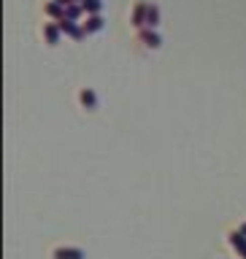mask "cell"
<instances>
[{"mask_svg": "<svg viewBox=\"0 0 246 259\" xmlns=\"http://www.w3.org/2000/svg\"><path fill=\"white\" fill-rule=\"evenodd\" d=\"M57 24H60V32H62V35H68V38H73V40H81V38L87 35L84 27H81L79 22H73V19H60Z\"/></svg>", "mask_w": 246, "mask_h": 259, "instance_id": "obj_1", "label": "cell"}, {"mask_svg": "<svg viewBox=\"0 0 246 259\" xmlns=\"http://www.w3.org/2000/svg\"><path fill=\"white\" fill-rule=\"evenodd\" d=\"M146 14H149V3H146V0H138L133 14H130V24L138 27V30H144L146 27Z\"/></svg>", "mask_w": 246, "mask_h": 259, "instance_id": "obj_2", "label": "cell"}, {"mask_svg": "<svg viewBox=\"0 0 246 259\" xmlns=\"http://www.w3.org/2000/svg\"><path fill=\"white\" fill-rule=\"evenodd\" d=\"M79 103H81V108L84 111H97V95H95V89L92 87H84L79 92Z\"/></svg>", "mask_w": 246, "mask_h": 259, "instance_id": "obj_3", "label": "cell"}, {"mask_svg": "<svg viewBox=\"0 0 246 259\" xmlns=\"http://www.w3.org/2000/svg\"><path fill=\"white\" fill-rule=\"evenodd\" d=\"M138 40L146 46V49H160L162 46V38L157 30H138Z\"/></svg>", "mask_w": 246, "mask_h": 259, "instance_id": "obj_4", "label": "cell"}, {"mask_svg": "<svg viewBox=\"0 0 246 259\" xmlns=\"http://www.w3.org/2000/svg\"><path fill=\"white\" fill-rule=\"evenodd\" d=\"M52 259H84V251L73 246H60L52 251Z\"/></svg>", "mask_w": 246, "mask_h": 259, "instance_id": "obj_5", "label": "cell"}, {"mask_svg": "<svg viewBox=\"0 0 246 259\" xmlns=\"http://www.w3.org/2000/svg\"><path fill=\"white\" fill-rule=\"evenodd\" d=\"M60 24L57 22H44V38H46V44L49 46H54V44H60Z\"/></svg>", "mask_w": 246, "mask_h": 259, "instance_id": "obj_6", "label": "cell"}, {"mask_svg": "<svg viewBox=\"0 0 246 259\" xmlns=\"http://www.w3.org/2000/svg\"><path fill=\"white\" fill-rule=\"evenodd\" d=\"M44 14H46L52 22H60V19H65V8H62L60 3H54V0H49V3L44 6Z\"/></svg>", "mask_w": 246, "mask_h": 259, "instance_id": "obj_7", "label": "cell"}, {"mask_svg": "<svg viewBox=\"0 0 246 259\" xmlns=\"http://www.w3.org/2000/svg\"><path fill=\"white\" fill-rule=\"evenodd\" d=\"M81 27H84L87 35H89V32H100V30H103V16H100V14L87 16V22H81Z\"/></svg>", "mask_w": 246, "mask_h": 259, "instance_id": "obj_8", "label": "cell"}, {"mask_svg": "<svg viewBox=\"0 0 246 259\" xmlns=\"http://www.w3.org/2000/svg\"><path fill=\"white\" fill-rule=\"evenodd\" d=\"M157 24H160V6L149 3V14H146V27L144 30H157Z\"/></svg>", "mask_w": 246, "mask_h": 259, "instance_id": "obj_9", "label": "cell"}, {"mask_svg": "<svg viewBox=\"0 0 246 259\" xmlns=\"http://www.w3.org/2000/svg\"><path fill=\"white\" fill-rule=\"evenodd\" d=\"M230 246L246 259V235H241V232H230Z\"/></svg>", "mask_w": 246, "mask_h": 259, "instance_id": "obj_10", "label": "cell"}, {"mask_svg": "<svg viewBox=\"0 0 246 259\" xmlns=\"http://www.w3.org/2000/svg\"><path fill=\"white\" fill-rule=\"evenodd\" d=\"M81 8L87 11V16H95V14H100L103 0H81Z\"/></svg>", "mask_w": 246, "mask_h": 259, "instance_id": "obj_11", "label": "cell"}, {"mask_svg": "<svg viewBox=\"0 0 246 259\" xmlns=\"http://www.w3.org/2000/svg\"><path fill=\"white\" fill-rule=\"evenodd\" d=\"M84 14V8H81V3H73L65 8V19H73V22H79V16Z\"/></svg>", "mask_w": 246, "mask_h": 259, "instance_id": "obj_12", "label": "cell"}, {"mask_svg": "<svg viewBox=\"0 0 246 259\" xmlns=\"http://www.w3.org/2000/svg\"><path fill=\"white\" fill-rule=\"evenodd\" d=\"M54 3H60L62 8H68V6H73V3H81V0H54Z\"/></svg>", "mask_w": 246, "mask_h": 259, "instance_id": "obj_13", "label": "cell"}, {"mask_svg": "<svg viewBox=\"0 0 246 259\" xmlns=\"http://www.w3.org/2000/svg\"><path fill=\"white\" fill-rule=\"evenodd\" d=\"M241 235H246V224H241V230H238Z\"/></svg>", "mask_w": 246, "mask_h": 259, "instance_id": "obj_14", "label": "cell"}]
</instances>
